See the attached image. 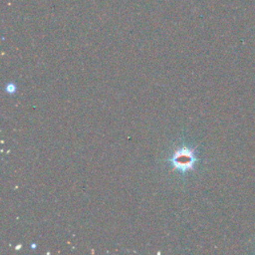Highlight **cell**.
<instances>
[{"instance_id":"1","label":"cell","mask_w":255,"mask_h":255,"mask_svg":"<svg viewBox=\"0 0 255 255\" xmlns=\"http://www.w3.org/2000/svg\"><path fill=\"white\" fill-rule=\"evenodd\" d=\"M197 161L198 158L196 156L195 149L188 145L179 146L169 157V162L172 167L182 174L194 169Z\"/></svg>"},{"instance_id":"2","label":"cell","mask_w":255,"mask_h":255,"mask_svg":"<svg viewBox=\"0 0 255 255\" xmlns=\"http://www.w3.org/2000/svg\"><path fill=\"white\" fill-rule=\"evenodd\" d=\"M6 91H7L9 94H14V93H15V91H16V86H15L14 84L10 83V84H8V85H7V87H6Z\"/></svg>"}]
</instances>
